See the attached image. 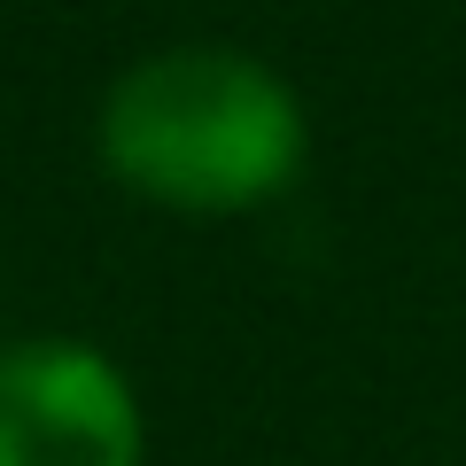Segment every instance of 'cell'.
<instances>
[{"instance_id": "6da1fadb", "label": "cell", "mask_w": 466, "mask_h": 466, "mask_svg": "<svg viewBox=\"0 0 466 466\" xmlns=\"http://www.w3.org/2000/svg\"><path fill=\"white\" fill-rule=\"evenodd\" d=\"M101 164L179 218H233L288 195L311 148L296 86L241 47H171L133 63L101 101Z\"/></svg>"}, {"instance_id": "7a4b0ae2", "label": "cell", "mask_w": 466, "mask_h": 466, "mask_svg": "<svg viewBox=\"0 0 466 466\" xmlns=\"http://www.w3.org/2000/svg\"><path fill=\"white\" fill-rule=\"evenodd\" d=\"M0 466H148L125 366L78 334L0 342Z\"/></svg>"}]
</instances>
